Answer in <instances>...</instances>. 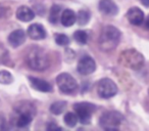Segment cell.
<instances>
[{
  "label": "cell",
  "mask_w": 149,
  "mask_h": 131,
  "mask_svg": "<svg viewBox=\"0 0 149 131\" xmlns=\"http://www.w3.org/2000/svg\"><path fill=\"white\" fill-rule=\"evenodd\" d=\"M26 62L29 66V68L35 71H43L49 67L50 64L47 53L39 47L32 48L28 52L26 56Z\"/></svg>",
  "instance_id": "7a4b0ae2"
},
{
  "label": "cell",
  "mask_w": 149,
  "mask_h": 131,
  "mask_svg": "<svg viewBox=\"0 0 149 131\" xmlns=\"http://www.w3.org/2000/svg\"><path fill=\"white\" fill-rule=\"evenodd\" d=\"M145 25H146V28H147V29H149V15L147 17L146 22H145Z\"/></svg>",
  "instance_id": "f1b7e54d"
},
{
  "label": "cell",
  "mask_w": 149,
  "mask_h": 131,
  "mask_svg": "<svg viewBox=\"0 0 149 131\" xmlns=\"http://www.w3.org/2000/svg\"><path fill=\"white\" fill-rule=\"evenodd\" d=\"M4 15H5V8L0 5V18H2Z\"/></svg>",
  "instance_id": "4316f807"
},
{
  "label": "cell",
  "mask_w": 149,
  "mask_h": 131,
  "mask_svg": "<svg viewBox=\"0 0 149 131\" xmlns=\"http://www.w3.org/2000/svg\"><path fill=\"white\" fill-rule=\"evenodd\" d=\"M29 81L31 83L32 87L35 88L36 90L41 92H50L52 91V85L48 83L45 80H42L40 78L36 77H29Z\"/></svg>",
  "instance_id": "4fadbf2b"
},
{
  "label": "cell",
  "mask_w": 149,
  "mask_h": 131,
  "mask_svg": "<svg viewBox=\"0 0 149 131\" xmlns=\"http://www.w3.org/2000/svg\"><path fill=\"white\" fill-rule=\"evenodd\" d=\"M6 129V120L2 116H0V131Z\"/></svg>",
  "instance_id": "d4e9b609"
},
{
  "label": "cell",
  "mask_w": 149,
  "mask_h": 131,
  "mask_svg": "<svg viewBox=\"0 0 149 131\" xmlns=\"http://www.w3.org/2000/svg\"><path fill=\"white\" fill-rule=\"evenodd\" d=\"M98 95L102 98H110L118 93V86L109 78H103L97 84Z\"/></svg>",
  "instance_id": "ba28073f"
},
{
  "label": "cell",
  "mask_w": 149,
  "mask_h": 131,
  "mask_svg": "<svg viewBox=\"0 0 149 131\" xmlns=\"http://www.w3.org/2000/svg\"><path fill=\"white\" fill-rule=\"evenodd\" d=\"M118 62L129 69L140 70L144 66V56L136 49H127L120 54Z\"/></svg>",
  "instance_id": "277c9868"
},
{
  "label": "cell",
  "mask_w": 149,
  "mask_h": 131,
  "mask_svg": "<svg viewBox=\"0 0 149 131\" xmlns=\"http://www.w3.org/2000/svg\"><path fill=\"white\" fill-rule=\"evenodd\" d=\"M47 129L48 130H53V129H57V130H59V129H61V128H59V127H57L56 125H54V124H51V125H49V126L47 127Z\"/></svg>",
  "instance_id": "484cf974"
},
{
  "label": "cell",
  "mask_w": 149,
  "mask_h": 131,
  "mask_svg": "<svg viewBox=\"0 0 149 131\" xmlns=\"http://www.w3.org/2000/svg\"><path fill=\"white\" fill-rule=\"evenodd\" d=\"M90 20V13L86 9H81L79 11V13H77V23L80 26L86 25Z\"/></svg>",
  "instance_id": "ffe728a7"
},
{
  "label": "cell",
  "mask_w": 149,
  "mask_h": 131,
  "mask_svg": "<svg viewBox=\"0 0 149 131\" xmlns=\"http://www.w3.org/2000/svg\"><path fill=\"white\" fill-rule=\"evenodd\" d=\"M128 21L134 26H141L144 22V13L139 7H131L127 13Z\"/></svg>",
  "instance_id": "30bf717a"
},
{
  "label": "cell",
  "mask_w": 149,
  "mask_h": 131,
  "mask_svg": "<svg viewBox=\"0 0 149 131\" xmlns=\"http://www.w3.org/2000/svg\"><path fill=\"white\" fill-rule=\"evenodd\" d=\"M140 1H141V3L144 5V6L149 7V0H140Z\"/></svg>",
  "instance_id": "83f0119b"
},
{
  "label": "cell",
  "mask_w": 149,
  "mask_h": 131,
  "mask_svg": "<svg viewBox=\"0 0 149 131\" xmlns=\"http://www.w3.org/2000/svg\"><path fill=\"white\" fill-rule=\"evenodd\" d=\"M120 39V32L113 26H105L102 29L99 37V46L102 50L108 51L118 46Z\"/></svg>",
  "instance_id": "3957f363"
},
{
  "label": "cell",
  "mask_w": 149,
  "mask_h": 131,
  "mask_svg": "<svg viewBox=\"0 0 149 131\" xmlns=\"http://www.w3.org/2000/svg\"><path fill=\"white\" fill-rule=\"evenodd\" d=\"M77 70L81 75H90L96 70V62L91 56L85 55L79 60Z\"/></svg>",
  "instance_id": "9c48e42d"
},
{
  "label": "cell",
  "mask_w": 149,
  "mask_h": 131,
  "mask_svg": "<svg viewBox=\"0 0 149 131\" xmlns=\"http://www.w3.org/2000/svg\"><path fill=\"white\" fill-rule=\"evenodd\" d=\"M26 41V33L23 30H15L8 36V43L13 47H19Z\"/></svg>",
  "instance_id": "5bb4252c"
},
{
  "label": "cell",
  "mask_w": 149,
  "mask_h": 131,
  "mask_svg": "<svg viewBox=\"0 0 149 131\" xmlns=\"http://www.w3.org/2000/svg\"><path fill=\"white\" fill-rule=\"evenodd\" d=\"M74 110L80 122L84 125H87L91 121L92 114L95 112L96 106L90 102H78L74 104Z\"/></svg>",
  "instance_id": "52a82bcc"
},
{
  "label": "cell",
  "mask_w": 149,
  "mask_h": 131,
  "mask_svg": "<svg viewBox=\"0 0 149 131\" xmlns=\"http://www.w3.org/2000/svg\"><path fill=\"white\" fill-rule=\"evenodd\" d=\"M63 121L68 127H74L76 125H77L78 121H79V118H78V116H77L76 113L68 112L64 115Z\"/></svg>",
  "instance_id": "d6986e66"
},
{
  "label": "cell",
  "mask_w": 149,
  "mask_h": 131,
  "mask_svg": "<svg viewBox=\"0 0 149 131\" xmlns=\"http://www.w3.org/2000/svg\"><path fill=\"white\" fill-rule=\"evenodd\" d=\"M7 55H8V52L5 50L4 47L0 46V62H3V60H5Z\"/></svg>",
  "instance_id": "cb8c5ba5"
},
{
  "label": "cell",
  "mask_w": 149,
  "mask_h": 131,
  "mask_svg": "<svg viewBox=\"0 0 149 131\" xmlns=\"http://www.w3.org/2000/svg\"><path fill=\"white\" fill-rule=\"evenodd\" d=\"M28 35L33 40H41L46 37V31L40 24H33L28 28Z\"/></svg>",
  "instance_id": "7c38bea8"
},
{
  "label": "cell",
  "mask_w": 149,
  "mask_h": 131,
  "mask_svg": "<svg viewBox=\"0 0 149 131\" xmlns=\"http://www.w3.org/2000/svg\"><path fill=\"white\" fill-rule=\"evenodd\" d=\"M61 8H60L59 5L55 4L51 7L50 9V15H49V22L54 25L58 23L60 21V15H61Z\"/></svg>",
  "instance_id": "e0dca14e"
},
{
  "label": "cell",
  "mask_w": 149,
  "mask_h": 131,
  "mask_svg": "<svg viewBox=\"0 0 149 131\" xmlns=\"http://www.w3.org/2000/svg\"><path fill=\"white\" fill-rule=\"evenodd\" d=\"M66 108V102L63 100H60V102H55L54 104H51L50 106V112L53 115H60L64 112Z\"/></svg>",
  "instance_id": "ac0fdd59"
},
{
  "label": "cell",
  "mask_w": 149,
  "mask_h": 131,
  "mask_svg": "<svg viewBox=\"0 0 149 131\" xmlns=\"http://www.w3.org/2000/svg\"><path fill=\"white\" fill-rule=\"evenodd\" d=\"M74 40L81 45H84L88 42V34L86 31L83 30H78L74 33Z\"/></svg>",
  "instance_id": "44dd1931"
},
{
  "label": "cell",
  "mask_w": 149,
  "mask_h": 131,
  "mask_svg": "<svg viewBox=\"0 0 149 131\" xmlns=\"http://www.w3.org/2000/svg\"><path fill=\"white\" fill-rule=\"evenodd\" d=\"M55 42L57 45L66 46L70 44V38L64 34H56L55 35Z\"/></svg>",
  "instance_id": "603a6c76"
},
{
  "label": "cell",
  "mask_w": 149,
  "mask_h": 131,
  "mask_svg": "<svg viewBox=\"0 0 149 131\" xmlns=\"http://www.w3.org/2000/svg\"><path fill=\"white\" fill-rule=\"evenodd\" d=\"M17 18L22 22H30L35 18V13L28 6H21L17 11Z\"/></svg>",
  "instance_id": "2e32d148"
},
{
  "label": "cell",
  "mask_w": 149,
  "mask_h": 131,
  "mask_svg": "<svg viewBox=\"0 0 149 131\" xmlns=\"http://www.w3.org/2000/svg\"><path fill=\"white\" fill-rule=\"evenodd\" d=\"M99 11L103 15H110V17H114L118 13V6L112 0H100Z\"/></svg>",
  "instance_id": "8fae6325"
},
{
  "label": "cell",
  "mask_w": 149,
  "mask_h": 131,
  "mask_svg": "<svg viewBox=\"0 0 149 131\" xmlns=\"http://www.w3.org/2000/svg\"><path fill=\"white\" fill-rule=\"evenodd\" d=\"M13 81V77L8 71H0V83L10 84Z\"/></svg>",
  "instance_id": "7402d4cb"
},
{
  "label": "cell",
  "mask_w": 149,
  "mask_h": 131,
  "mask_svg": "<svg viewBox=\"0 0 149 131\" xmlns=\"http://www.w3.org/2000/svg\"><path fill=\"white\" fill-rule=\"evenodd\" d=\"M56 83L60 91L64 94H72L78 89V83L72 75L62 73L56 77Z\"/></svg>",
  "instance_id": "8992f818"
},
{
  "label": "cell",
  "mask_w": 149,
  "mask_h": 131,
  "mask_svg": "<svg viewBox=\"0 0 149 131\" xmlns=\"http://www.w3.org/2000/svg\"><path fill=\"white\" fill-rule=\"evenodd\" d=\"M124 121V116L116 111L105 112L99 120V124L104 130H116L122 122Z\"/></svg>",
  "instance_id": "5b68a950"
},
{
  "label": "cell",
  "mask_w": 149,
  "mask_h": 131,
  "mask_svg": "<svg viewBox=\"0 0 149 131\" xmlns=\"http://www.w3.org/2000/svg\"><path fill=\"white\" fill-rule=\"evenodd\" d=\"M77 21V15L72 9H64L60 15V23L64 27H72Z\"/></svg>",
  "instance_id": "9a60e30c"
},
{
  "label": "cell",
  "mask_w": 149,
  "mask_h": 131,
  "mask_svg": "<svg viewBox=\"0 0 149 131\" xmlns=\"http://www.w3.org/2000/svg\"><path fill=\"white\" fill-rule=\"evenodd\" d=\"M36 108L30 102H21L13 108V115L11 117V123L19 128H25L29 126L36 115Z\"/></svg>",
  "instance_id": "6da1fadb"
}]
</instances>
